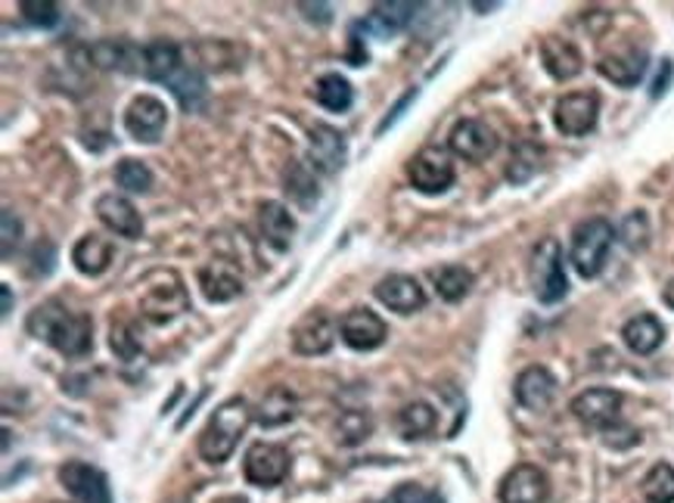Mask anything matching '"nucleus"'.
I'll use <instances>...</instances> for the list:
<instances>
[{
  "label": "nucleus",
  "instance_id": "1",
  "mask_svg": "<svg viewBox=\"0 0 674 503\" xmlns=\"http://www.w3.org/2000/svg\"><path fill=\"white\" fill-rule=\"evenodd\" d=\"M25 329L35 336V339L47 342L54 351L66 355V358H85L93 348V321L91 314H81V311H69L59 299H50L44 305H37Z\"/></svg>",
  "mask_w": 674,
  "mask_h": 503
},
{
  "label": "nucleus",
  "instance_id": "2",
  "mask_svg": "<svg viewBox=\"0 0 674 503\" xmlns=\"http://www.w3.org/2000/svg\"><path fill=\"white\" fill-rule=\"evenodd\" d=\"M256 411L249 407L246 398H227L215 407V414L209 416L205 429L200 435V457L212 467H221L231 460V454L237 450L239 438L246 435Z\"/></svg>",
  "mask_w": 674,
  "mask_h": 503
},
{
  "label": "nucleus",
  "instance_id": "3",
  "mask_svg": "<svg viewBox=\"0 0 674 503\" xmlns=\"http://www.w3.org/2000/svg\"><path fill=\"white\" fill-rule=\"evenodd\" d=\"M137 308L149 324L165 326L190 311V292L178 270H153L137 283Z\"/></svg>",
  "mask_w": 674,
  "mask_h": 503
},
{
  "label": "nucleus",
  "instance_id": "4",
  "mask_svg": "<svg viewBox=\"0 0 674 503\" xmlns=\"http://www.w3.org/2000/svg\"><path fill=\"white\" fill-rule=\"evenodd\" d=\"M616 243V231L606 217H587L575 227L572 234V249H569V261L572 268L582 273L584 280H594L603 268H606V258L609 249Z\"/></svg>",
  "mask_w": 674,
  "mask_h": 503
},
{
  "label": "nucleus",
  "instance_id": "5",
  "mask_svg": "<svg viewBox=\"0 0 674 503\" xmlns=\"http://www.w3.org/2000/svg\"><path fill=\"white\" fill-rule=\"evenodd\" d=\"M531 289L538 295V302L557 305L569 292V277H565V258L560 243L553 236L541 239L531 252Z\"/></svg>",
  "mask_w": 674,
  "mask_h": 503
},
{
  "label": "nucleus",
  "instance_id": "6",
  "mask_svg": "<svg viewBox=\"0 0 674 503\" xmlns=\"http://www.w3.org/2000/svg\"><path fill=\"white\" fill-rule=\"evenodd\" d=\"M454 163L441 146H423L417 156L407 163V180L411 187L426 193V197H438L445 190H451L454 183Z\"/></svg>",
  "mask_w": 674,
  "mask_h": 503
},
{
  "label": "nucleus",
  "instance_id": "7",
  "mask_svg": "<svg viewBox=\"0 0 674 503\" xmlns=\"http://www.w3.org/2000/svg\"><path fill=\"white\" fill-rule=\"evenodd\" d=\"M243 476H246L249 485L256 488L280 485L290 476V450L283 445L256 441L243 457Z\"/></svg>",
  "mask_w": 674,
  "mask_h": 503
},
{
  "label": "nucleus",
  "instance_id": "8",
  "mask_svg": "<svg viewBox=\"0 0 674 503\" xmlns=\"http://www.w3.org/2000/svg\"><path fill=\"white\" fill-rule=\"evenodd\" d=\"M290 342L295 355H305V358L327 355L336 342V324L324 308H314L295 321V326L290 329Z\"/></svg>",
  "mask_w": 674,
  "mask_h": 503
},
{
  "label": "nucleus",
  "instance_id": "9",
  "mask_svg": "<svg viewBox=\"0 0 674 503\" xmlns=\"http://www.w3.org/2000/svg\"><path fill=\"white\" fill-rule=\"evenodd\" d=\"M600 119V100L597 93H587V90H575V93H565L563 100L553 109V122L560 127V134L565 137H584L597 127Z\"/></svg>",
  "mask_w": 674,
  "mask_h": 503
},
{
  "label": "nucleus",
  "instance_id": "10",
  "mask_svg": "<svg viewBox=\"0 0 674 503\" xmlns=\"http://www.w3.org/2000/svg\"><path fill=\"white\" fill-rule=\"evenodd\" d=\"M165 125H168V109L153 93L134 97L131 107L125 109V131L137 144H156L165 134Z\"/></svg>",
  "mask_w": 674,
  "mask_h": 503
},
{
  "label": "nucleus",
  "instance_id": "11",
  "mask_svg": "<svg viewBox=\"0 0 674 503\" xmlns=\"http://www.w3.org/2000/svg\"><path fill=\"white\" fill-rule=\"evenodd\" d=\"M59 482L72 494L75 503H112L110 479L91 463L69 460L66 467L59 469Z\"/></svg>",
  "mask_w": 674,
  "mask_h": 503
},
{
  "label": "nucleus",
  "instance_id": "12",
  "mask_svg": "<svg viewBox=\"0 0 674 503\" xmlns=\"http://www.w3.org/2000/svg\"><path fill=\"white\" fill-rule=\"evenodd\" d=\"M572 414L584 426L606 432L609 426L619 423L621 392H616V389H587L572 401Z\"/></svg>",
  "mask_w": 674,
  "mask_h": 503
},
{
  "label": "nucleus",
  "instance_id": "13",
  "mask_svg": "<svg viewBox=\"0 0 674 503\" xmlns=\"http://www.w3.org/2000/svg\"><path fill=\"white\" fill-rule=\"evenodd\" d=\"M501 503H544L550 498V482H547L544 469L535 463H519L513 467L497 488Z\"/></svg>",
  "mask_w": 674,
  "mask_h": 503
},
{
  "label": "nucleus",
  "instance_id": "14",
  "mask_svg": "<svg viewBox=\"0 0 674 503\" xmlns=\"http://www.w3.org/2000/svg\"><path fill=\"white\" fill-rule=\"evenodd\" d=\"M339 336H342V342H346L348 348H355V351H373V348H380L385 342L389 326H385V321L377 311H370V308H351L346 317L339 321Z\"/></svg>",
  "mask_w": 674,
  "mask_h": 503
},
{
  "label": "nucleus",
  "instance_id": "15",
  "mask_svg": "<svg viewBox=\"0 0 674 503\" xmlns=\"http://www.w3.org/2000/svg\"><path fill=\"white\" fill-rule=\"evenodd\" d=\"M448 146H451L454 156L467 159V163H485L497 149V134L485 122H479V119H463L451 131Z\"/></svg>",
  "mask_w": 674,
  "mask_h": 503
},
{
  "label": "nucleus",
  "instance_id": "16",
  "mask_svg": "<svg viewBox=\"0 0 674 503\" xmlns=\"http://www.w3.org/2000/svg\"><path fill=\"white\" fill-rule=\"evenodd\" d=\"M373 292L395 314H417L426 308V292L419 287L417 277H411V273H389L377 283Z\"/></svg>",
  "mask_w": 674,
  "mask_h": 503
},
{
  "label": "nucleus",
  "instance_id": "17",
  "mask_svg": "<svg viewBox=\"0 0 674 503\" xmlns=\"http://www.w3.org/2000/svg\"><path fill=\"white\" fill-rule=\"evenodd\" d=\"M97 217L115 236H125V239H141L144 236V217H141L137 205L128 197H119V193L100 197L97 199Z\"/></svg>",
  "mask_w": 674,
  "mask_h": 503
},
{
  "label": "nucleus",
  "instance_id": "18",
  "mask_svg": "<svg viewBox=\"0 0 674 503\" xmlns=\"http://www.w3.org/2000/svg\"><path fill=\"white\" fill-rule=\"evenodd\" d=\"M308 146H311V165L324 175H336L342 165H346V137L342 131H336L333 125H317L308 131Z\"/></svg>",
  "mask_w": 674,
  "mask_h": 503
},
{
  "label": "nucleus",
  "instance_id": "19",
  "mask_svg": "<svg viewBox=\"0 0 674 503\" xmlns=\"http://www.w3.org/2000/svg\"><path fill=\"white\" fill-rule=\"evenodd\" d=\"M200 287L209 302H234L243 295V273L231 258H215L200 270Z\"/></svg>",
  "mask_w": 674,
  "mask_h": 503
},
{
  "label": "nucleus",
  "instance_id": "20",
  "mask_svg": "<svg viewBox=\"0 0 674 503\" xmlns=\"http://www.w3.org/2000/svg\"><path fill=\"white\" fill-rule=\"evenodd\" d=\"M513 395L516 401L526 407V411H535L541 414L553 404L557 398V379L547 367H526L519 377H516V385H513Z\"/></svg>",
  "mask_w": 674,
  "mask_h": 503
},
{
  "label": "nucleus",
  "instance_id": "21",
  "mask_svg": "<svg viewBox=\"0 0 674 503\" xmlns=\"http://www.w3.org/2000/svg\"><path fill=\"white\" fill-rule=\"evenodd\" d=\"M541 63H544L547 75L557 81H572L584 69L582 51L560 35H547L541 41Z\"/></svg>",
  "mask_w": 674,
  "mask_h": 503
},
{
  "label": "nucleus",
  "instance_id": "22",
  "mask_svg": "<svg viewBox=\"0 0 674 503\" xmlns=\"http://www.w3.org/2000/svg\"><path fill=\"white\" fill-rule=\"evenodd\" d=\"M258 231L273 252L290 249L292 236H295V221H292L290 209L283 202H273V199L261 202L258 205Z\"/></svg>",
  "mask_w": 674,
  "mask_h": 503
},
{
  "label": "nucleus",
  "instance_id": "23",
  "mask_svg": "<svg viewBox=\"0 0 674 503\" xmlns=\"http://www.w3.org/2000/svg\"><path fill=\"white\" fill-rule=\"evenodd\" d=\"M597 72L606 81L619 85V88H634L647 72V54L638 51V47H625V51H616V54H606L597 63Z\"/></svg>",
  "mask_w": 674,
  "mask_h": 503
},
{
  "label": "nucleus",
  "instance_id": "24",
  "mask_svg": "<svg viewBox=\"0 0 674 503\" xmlns=\"http://www.w3.org/2000/svg\"><path fill=\"white\" fill-rule=\"evenodd\" d=\"M183 66V56H181V47L178 44H171V41H153V44H146L144 47V59H141V72L149 78V81H159V85H171V78L181 72Z\"/></svg>",
  "mask_w": 674,
  "mask_h": 503
},
{
  "label": "nucleus",
  "instance_id": "25",
  "mask_svg": "<svg viewBox=\"0 0 674 503\" xmlns=\"http://www.w3.org/2000/svg\"><path fill=\"white\" fill-rule=\"evenodd\" d=\"M419 3H402V0H392V3H377L373 7V13L367 16V22H361L367 32H373V35L380 37H392L398 35V32H404L411 22H414V16H417Z\"/></svg>",
  "mask_w": 674,
  "mask_h": 503
},
{
  "label": "nucleus",
  "instance_id": "26",
  "mask_svg": "<svg viewBox=\"0 0 674 503\" xmlns=\"http://www.w3.org/2000/svg\"><path fill=\"white\" fill-rule=\"evenodd\" d=\"M112 255H115V249H112V243L106 239V236L88 234L75 243L72 265L81 270L85 277H100V273H106V270H110Z\"/></svg>",
  "mask_w": 674,
  "mask_h": 503
},
{
  "label": "nucleus",
  "instance_id": "27",
  "mask_svg": "<svg viewBox=\"0 0 674 503\" xmlns=\"http://www.w3.org/2000/svg\"><path fill=\"white\" fill-rule=\"evenodd\" d=\"M621 339L634 355H653L665 342V326L659 324V317L653 314H638L621 326Z\"/></svg>",
  "mask_w": 674,
  "mask_h": 503
},
{
  "label": "nucleus",
  "instance_id": "28",
  "mask_svg": "<svg viewBox=\"0 0 674 503\" xmlns=\"http://www.w3.org/2000/svg\"><path fill=\"white\" fill-rule=\"evenodd\" d=\"M295 414H299V401L287 385H273L271 392H265V398L258 401L256 407V420L265 429L287 426L290 420H295Z\"/></svg>",
  "mask_w": 674,
  "mask_h": 503
},
{
  "label": "nucleus",
  "instance_id": "29",
  "mask_svg": "<svg viewBox=\"0 0 674 503\" xmlns=\"http://www.w3.org/2000/svg\"><path fill=\"white\" fill-rule=\"evenodd\" d=\"M168 90L175 93V100L181 103L183 112H200L205 107V97H209V88H205V78L196 66H183L181 72L171 78Z\"/></svg>",
  "mask_w": 674,
  "mask_h": 503
},
{
  "label": "nucleus",
  "instance_id": "30",
  "mask_svg": "<svg viewBox=\"0 0 674 503\" xmlns=\"http://www.w3.org/2000/svg\"><path fill=\"white\" fill-rule=\"evenodd\" d=\"M433 283H436L438 299L454 305V302H463L470 295L475 277L473 270L463 268V265H445V268L433 270Z\"/></svg>",
  "mask_w": 674,
  "mask_h": 503
},
{
  "label": "nucleus",
  "instance_id": "31",
  "mask_svg": "<svg viewBox=\"0 0 674 503\" xmlns=\"http://www.w3.org/2000/svg\"><path fill=\"white\" fill-rule=\"evenodd\" d=\"M314 100L329 112H346L355 103V88L339 72H327L314 81Z\"/></svg>",
  "mask_w": 674,
  "mask_h": 503
},
{
  "label": "nucleus",
  "instance_id": "32",
  "mask_svg": "<svg viewBox=\"0 0 674 503\" xmlns=\"http://www.w3.org/2000/svg\"><path fill=\"white\" fill-rule=\"evenodd\" d=\"M88 56L97 69H119V72H131V59H144V51H134L125 41H100L88 47Z\"/></svg>",
  "mask_w": 674,
  "mask_h": 503
},
{
  "label": "nucleus",
  "instance_id": "33",
  "mask_svg": "<svg viewBox=\"0 0 674 503\" xmlns=\"http://www.w3.org/2000/svg\"><path fill=\"white\" fill-rule=\"evenodd\" d=\"M283 190H287V197H290L299 209H311V205L317 202V197H321L317 180H314V175H311V168L305 163H292L290 168L283 171Z\"/></svg>",
  "mask_w": 674,
  "mask_h": 503
},
{
  "label": "nucleus",
  "instance_id": "34",
  "mask_svg": "<svg viewBox=\"0 0 674 503\" xmlns=\"http://www.w3.org/2000/svg\"><path fill=\"white\" fill-rule=\"evenodd\" d=\"M436 423H438L436 407L426 404V401H411V404H404L402 414H398V429H402V435L407 441L426 438L429 432H436Z\"/></svg>",
  "mask_w": 674,
  "mask_h": 503
},
{
  "label": "nucleus",
  "instance_id": "35",
  "mask_svg": "<svg viewBox=\"0 0 674 503\" xmlns=\"http://www.w3.org/2000/svg\"><path fill=\"white\" fill-rule=\"evenodd\" d=\"M541 163H544V146L523 141V144L513 149L510 165H507V178H510L513 183H526V180L538 175Z\"/></svg>",
  "mask_w": 674,
  "mask_h": 503
},
{
  "label": "nucleus",
  "instance_id": "36",
  "mask_svg": "<svg viewBox=\"0 0 674 503\" xmlns=\"http://www.w3.org/2000/svg\"><path fill=\"white\" fill-rule=\"evenodd\" d=\"M643 498L650 503H674V467L672 463H656L643 476Z\"/></svg>",
  "mask_w": 674,
  "mask_h": 503
},
{
  "label": "nucleus",
  "instance_id": "37",
  "mask_svg": "<svg viewBox=\"0 0 674 503\" xmlns=\"http://www.w3.org/2000/svg\"><path fill=\"white\" fill-rule=\"evenodd\" d=\"M115 183L125 193H141L144 197V193L153 190V171L141 159H122V163L115 165Z\"/></svg>",
  "mask_w": 674,
  "mask_h": 503
},
{
  "label": "nucleus",
  "instance_id": "38",
  "mask_svg": "<svg viewBox=\"0 0 674 503\" xmlns=\"http://www.w3.org/2000/svg\"><path fill=\"white\" fill-rule=\"evenodd\" d=\"M110 348L122 360H134L144 351V342H141V329L134 321H112L110 326Z\"/></svg>",
  "mask_w": 674,
  "mask_h": 503
},
{
  "label": "nucleus",
  "instance_id": "39",
  "mask_svg": "<svg viewBox=\"0 0 674 503\" xmlns=\"http://www.w3.org/2000/svg\"><path fill=\"white\" fill-rule=\"evenodd\" d=\"M370 432H373V420H370V414L367 411H346V414H339V423H336V435H339V441L342 445H361V441H367L370 438Z\"/></svg>",
  "mask_w": 674,
  "mask_h": 503
},
{
  "label": "nucleus",
  "instance_id": "40",
  "mask_svg": "<svg viewBox=\"0 0 674 503\" xmlns=\"http://www.w3.org/2000/svg\"><path fill=\"white\" fill-rule=\"evenodd\" d=\"M619 239L631 252L647 249V243H650V221H647V215H643V212L625 215V221H621L619 227Z\"/></svg>",
  "mask_w": 674,
  "mask_h": 503
},
{
  "label": "nucleus",
  "instance_id": "41",
  "mask_svg": "<svg viewBox=\"0 0 674 503\" xmlns=\"http://www.w3.org/2000/svg\"><path fill=\"white\" fill-rule=\"evenodd\" d=\"M19 10L37 29H54L59 22V3H54V0H22Z\"/></svg>",
  "mask_w": 674,
  "mask_h": 503
},
{
  "label": "nucleus",
  "instance_id": "42",
  "mask_svg": "<svg viewBox=\"0 0 674 503\" xmlns=\"http://www.w3.org/2000/svg\"><path fill=\"white\" fill-rule=\"evenodd\" d=\"M0 221H3V231H0V255H3V261H10L16 246L22 243V221H19L13 209H3Z\"/></svg>",
  "mask_w": 674,
  "mask_h": 503
},
{
  "label": "nucleus",
  "instance_id": "43",
  "mask_svg": "<svg viewBox=\"0 0 674 503\" xmlns=\"http://www.w3.org/2000/svg\"><path fill=\"white\" fill-rule=\"evenodd\" d=\"M389 503H445V498L433 491V488H423L417 482H404L392 491Z\"/></svg>",
  "mask_w": 674,
  "mask_h": 503
},
{
  "label": "nucleus",
  "instance_id": "44",
  "mask_svg": "<svg viewBox=\"0 0 674 503\" xmlns=\"http://www.w3.org/2000/svg\"><path fill=\"white\" fill-rule=\"evenodd\" d=\"M603 441L609 445V448H631V445H638L640 441V432L631 429V426H621V423H616V426H609V429L603 432Z\"/></svg>",
  "mask_w": 674,
  "mask_h": 503
},
{
  "label": "nucleus",
  "instance_id": "45",
  "mask_svg": "<svg viewBox=\"0 0 674 503\" xmlns=\"http://www.w3.org/2000/svg\"><path fill=\"white\" fill-rule=\"evenodd\" d=\"M29 261H35L32 273L47 277V273L54 270V261H56V252H54V246H50V239H41V243H35V249H32V255H29Z\"/></svg>",
  "mask_w": 674,
  "mask_h": 503
},
{
  "label": "nucleus",
  "instance_id": "46",
  "mask_svg": "<svg viewBox=\"0 0 674 503\" xmlns=\"http://www.w3.org/2000/svg\"><path fill=\"white\" fill-rule=\"evenodd\" d=\"M299 10L305 13L308 22H317V25L333 22V7H329V3H299Z\"/></svg>",
  "mask_w": 674,
  "mask_h": 503
},
{
  "label": "nucleus",
  "instance_id": "47",
  "mask_svg": "<svg viewBox=\"0 0 674 503\" xmlns=\"http://www.w3.org/2000/svg\"><path fill=\"white\" fill-rule=\"evenodd\" d=\"M414 100H417V90H411V93H404V97H402V103H398V107L392 109V115H389V119H385L383 125L377 127V131H380V134H383L385 127H392V125H395V122H398V119H402V115H404V109L411 107V103H414Z\"/></svg>",
  "mask_w": 674,
  "mask_h": 503
},
{
  "label": "nucleus",
  "instance_id": "48",
  "mask_svg": "<svg viewBox=\"0 0 674 503\" xmlns=\"http://www.w3.org/2000/svg\"><path fill=\"white\" fill-rule=\"evenodd\" d=\"M348 63H351V66H364L367 63V47H361V37L355 35V29H351V51H348Z\"/></svg>",
  "mask_w": 674,
  "mask_h": 503
},
{
  "label": "nucleus",
  "instance_id": "49",
  "mask_svg": "<svg viewBox=\"0 0 674 503\" xmlns=\"http://www.w3.org/2000/svg\"><path fill=\"white\" fill-rule=\"evenodd\" d=\"M669 81H672V59H665V63H662V72H659L656 85H653V97H659V93L665 90Z\"/></svg>",
  "mask_w": 674,
  "mask_h": 503
},
{
  "label": "nucleus",
  "instance_id": "50",
  "mask_svg": "<svg viewBox=\"0 0 674 503\" xmlns=\"http://www.w3.org/2000/svg\"><path fill=\"white\" fill-rule=\"evenodd\" d=\"M0 292H3V317H7V314L13 311V289L3 283V287H0Z\"/></svg>",
  "mask_w": 674,
  "mask_h": 503
},
{
  "label": "nucleus",
  "instance_id": "51",
  "mask_svg": "<svg viewBox=\"0 0 674 503\" xmlns=\"http://www.w3.org/2000/svg\"><path fill=\"white\" fill-rule=\"evenodd\" d=\"M662 299H665V305L674 311V280H669V287H665V292H662Z\"/></svg>",
  "mask_w": 674,
  "mask_h": 503
},
{
  "label": "nucleus",
  "instance_id": "52",
  "mask_svg": "<svg viewBox=\"0 0 674 503\" xmlns=\"http://www.w3.org/2000/svg\"><path fill=\"white\" fill-rule=\"evenodd\" d=\"M215 503H249V501H246V498H221V501Z\"/></svg>",
  "mask_w": 674,
  "mask_h": 503
},
{
  "label": "nucleus",
  "instance_id": "53",
  "mask_svg": "<svg viewBox=\"0 0 674 503\" xmlns=\"http://www.w3.org/2000/svg\"><path fill=\"white\" fill-rule=\"evenodd\" d=\"M385 503H389V501H385Z\"/></svg>",
  "mask_w": 674,
  "mask_h": 503
}]
</instances>
